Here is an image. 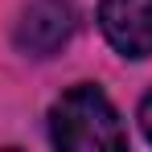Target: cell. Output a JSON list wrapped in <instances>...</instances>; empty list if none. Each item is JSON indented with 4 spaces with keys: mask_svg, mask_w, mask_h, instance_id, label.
<instances>
[{
    "mask_svg": "<svg viewBox=\"0 0 152 152\" xmlns=\"http://www.w3.org/2000/svg\"><path fill=\"white\" fill-rule=\"evenodd\" d=\"M99 25L124 58L152 53V0H99Z\"/></svg>",
    "mask_w": 152,
    "mask_h": 152,
    "instance_id": "3",
    "label": "cell"
},
{
    "mask_svg": "<svg viewBox=\"0 0 152 152\" xmlns=\"http://www.w3.org/2000/svg\"><path fill=\"white\" fill-rule=\"evenodd\" d=\"M50 136L66 152H103V148H124L127 132L119 124V111L99 86H74L50 111Z\"/></svg>",
    "mask_w": 152,
    "mask_h": 152,
    "instance_id": "1",
    "label": "cell"
},
{
    "mask_svg": "<svg viewBox=\"0 0 152 152\" xmlns=\"http://www.w3.org/2000/svg\"><path fill=\"white\" fill-rule=\"evenodd\" d=\"M74 33V4L70 0H33L17 21V45L33 58L58 53Z\"/></svg>",
    "mask_w": 152,
    "mask_h": 152,
    "instance_id": "2",
    "label": "cell"
},
{
    "mask_svg": "<svg viewBox=\"0 0 152 152\" xmlns=\"http://www.w3.org/2000/svg\"><path fill=\"white\" fill-rule=\"evenodd\" d=\"M140 127H144V136H148V144H152V91H148V99L140 103Z\"/></svg>",
    "mask_w": 152,
    "mask_h": 152,
    "instance_id": "4",
    "label": "cell"
}]
</instances>
